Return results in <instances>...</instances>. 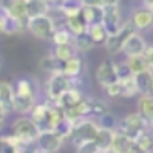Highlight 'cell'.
<instances>
[{
	"label": "cell",
	"instance_id": "cell-1",
	"mask_svg": "<svg viewBox=\"0 0 153 153\" xmlns=\"http://www.w3.org/2000/svg\"><path fill=\"white\" fill-rule=\"evenodd\" d=\"M28 30L37 39L47 40V39H51L53 33H54V30H56V25H54V20H53L48 14H42V16L30 17Z\"/></svg>",
	"mask_w": 153,
	"mask_h": 153
},
{
	"label": "cell",
	"instance_id": "cell-2",
	"mask_svg": "<svg viewBox=\"0 0 153 153\" xmlns=\"http://www.w3.org/2000/svg\"><path fill=\"white\" fill-rule=\"evenodd\" d=\"M13 133L14 136H17L20 141L26 142V144H31L36 142L40 134V128L37 127L33 119L30 118H19L14 124H13Z\"/></svg>",
	"mask_w": 153,
	"mask_h": 153
},
{
	"label": "cell",
	"instance_id": "cell-3",
	"mask_svg": "<svg viewBox=\"0 0 153 153\" xmlns=\"http://www.w3.org/2000/svg\"><path fill=\"white\" fill-rule=\"evenodd\" d=\"M99 130V125L94 124L93 121L90 119H79L74 122V127H73V131H71L70 138H71V142L77 146L80 142H85V141H94L96 138V133Z\"/></svg>",
	"mask_w": 153,
	"mask_h": 153
},
{
	"label": "cell",
	"instance_id": "cell-4",
	"mask_svg": "<svg viewBox=\"0 0 153 153\" xmlns=\"http://www.w3.org/2000/svg\"><path fill=\"white\" fill-rule=\"evenodd\" d=\"M134 31H136V28L133 26V23L130 20L125 22L124 25H121V28L114 34H108V37H107V40L104 43L107 51L111 53V54H116V53L122 51V45L125 43V40H127Z\"/></svg>",
	"mask_w": 153,
	"mask_h": 153
},
{
	"label": "cell",
	"instance_id": "cell-5",
	"mask_svg": "<svg viewBox=\"0 0 153 153\" xmlns=\"http://www.w3.org/2000/svg\"><path fill=\"white\" fill-rule=\"evenodd\" d=\"M73 80L70 76L60 73H53L47 82V94H48V99L51 101H56V99L65 91V90L73 87Z\"/></svg>",
	"mask_w": 153,
	"mask_h": 153
},
{
	"label": "cell",
	"instance_id": "cell-6",
	"mask_svg": "<svg viewBox=\"0 0 153 153\" xmlns=\"http://www.w3.org/2000/svg\"><path fill=\"white\" fill-rule=\"evenodd\" d=\"M146 130V122L141 119L138 113H131L119 122V131L125 133L130 139H136L141 131Z\"/></svg>",
	"mask_w": 153,
	"mask_h": 153
},
{
	"label": "cell",
	"instance_id": "cell-7",
	"mask_svg": "<svg viewBox=\"0 0 153 153\" xmlns=\"http://www.w3.org/2000/svg\"><path fill=\"white\" fill-rule=\"evenodd\" d=\"M36 142H37V152L51 153V152H57L60 149L64 139L53 130H47V131H40Z\"/></svg>",
	"mask_w": 153,
	"mask_h": 153
},
{
	"label": "cell",
	"instance_id": "cell-8",
	"mask_svg": "<svg viewBox=\"0 0 153 153\" xmlns=\"http://www.w3.org/2000/svg\"><path fill=\"white\" fill-rule=\"evenodd\" d=\"M102 10H104V16H102L104 28L107 30L108 34H114L122 25L118 5H105V6H102Z\"/></svg>",
	"mask_w": 153,
	"mask_h": 153
},
{
	"label": "cell",
	"instance_id": "cell-9",
	"mask_svg": "<svg viewBox=\"0 0 153 153\" xmlns=\"http://www.w3.org/2000/svg\"><path fill=\"white\" fill-rule=\"evenodd\" d=\"M50 107H51V104L42 102V104H34V107L31 108V119L37 124V127L40 128V131L51 130V125H50Z\"/></svg>",
	"mask_w": 153,
	"mask_h": 153
},
{
	"label": "cell",
	"instance_id": "cell-10",
	"mask_svg": "<svg viewBox=\"0 0 153 153\" xmlns=\"http://www.w3.org/2000/svg\"><path fill=\"white\" fill-rule=\"evenodd\" d=\"M96 79L104 88L114 82H118V74H116V65L111 60H104L96 70Z\"/></svg>",
	"mask_w": 153,
	"mask_h": 153
},
{
	"label": "cell",
	"instance_id": "cell-11",
	"mask_svg": "<svg viewBox=\"0 0 153 153\" xmlns=\"http://www.w3.org/2000/svg\"><path fill=\"white\" fill-rule=\"evenodd\" d=\"M146 48H147L146 40L142 39V36H139L134 31L122 45V53L128 57V56H134V54H144Z\"/></svg>",
	"mask_w": 153,
	"mask_h": 153
},
{
	"label": "cell",
	"instance_id": "cell-12",
	"mask_svg": "<svg viewBox=\"0 0 153 153\" xmlns=\"http://www.w3.org/2000/svg\"><path fill=\"white\" fill-rule=\"evenodd\" d=\"M133 80H134V85H136L138 93L150 94L153 91V70L152 68L139 71V73H134Z\"/></svg>",
	"mask_w": 153,
	"mask_h": 153
},
{
	"label": "cell",
	"instance_id": "cell-13",
	"mask_svg": "<svg viewBox=\"0 0 153 153\" xmlns=\"http://www.w3.org/2000/svg\"><path fill=\"white\" fill-rule=\"evenodd\" d=\"M64 111H65L67 118H70L74 122L79 121V119H84L88 114H91V101L82 97L74 107H71V108H68V110H64Z\"/></svg>",
	"mask_w": 153,
	"mask_h": 153
},
{
	"label": "cell",
	"instance_id": "cell-14",
	"mask_svg": "<svg viewBox=\"0 0 153 153\" xmlns=\"http://www.w3.org/2000/svg\"><path fill=\"white\" fill-rule=\"evenodd\" d=\"M80 99H82V96H80V93H79V90H76V88H68V90H65L64 93H62L56 101H54V104L56 105H59L62 110H68V108H71V107H74Z\"/></svg>",
	"mask_w": 153,
	"mask_h": 153
},
{
	"label": "cell",
	"instance_id": "cell-15",
	"mask_svg": "<svg viewBox=\"0 0 153 153\" xmlns=\"http://www.w3.org/2000/svg\"><path fill=\"white\" fill-rule=\"evenodd\" d=\"M13 99H14V88L10 82H3L0 80V107L10 114L14 111V105H13Z\"/></svg>",
	"mask_w": 153,
	"mask_h": 153
},
{
	"label": "cell",
	"instance_id": "cell-16",
	"mask_svg": "<svg viewBox=\"0 0 153 153\" xmlns=\"http://www.w3.org/2000/svg\"><path fill=\"white\" fill-rule=\"evenodd\" d=\"M85 23L90 25H96V23H102V16H104V10L99 5H82L80 10Z\"/></svg>",
	"mask_w": 153,
	"mask_h": 153
},
{
	"label": "cell",
	"instance_id": "cell-17",
	"mask_svg": "<svg viewBox=\"0 0 153 153\" xmlns=\"http://www.w3.org/2000/svg\"><path fill=\"white\" fill-rule=\"evenodd\" d=\"M14 96L22 97V99H31V101H36V85L33 84V80L28 79V77L17 80Z\"/></svg>",
	"mask_w": 153,
	"mask_h": 153
},
{
	"label": "cell",
	"instance_id": "cell-18",
	"mask_svg": "<svg viewBox=\"0 0 153 153\" xmlns=\"http://www.w3.org/2000/svg\"><path fill=\"white\" fill-rule=\"evenodd\" d=\"M138 114L141 116V119L150 124V121L153 119V96L150 94H142L138 101Z\"/></svg>",
	"mask_w": 153,
	"mask_h": 153
},
{
	"label": "cell",
	"instance_id": "cell-19",
	"mask_svg": "<svg viewBox=\"0 0 153 153\" xmlns=\"http://www.w3.org/2000/svg\"><path fill=\"white\" fill-rule=\"evenodd\" d=\"M130 22L133 23V26L136 30H146V28H150L153 25V14L150 10H138L134 11Z\"/></svg>",
	"mask_w": 153,
	"mask_h": 153
},
{
	"label": "cell",
	"instance_id": "cell-20",
	"mask_svg": "<svg viewBox=\"0 0 153 153\" xmlns=\"http://www.w3.org/2000/svg\"><path fill=\"white\" fill-rule=\"evenodd\" d=\"M113 128H107V127H99L97 133H96V138L94 142L99 149V152H110L111 147V141H113Z\"/></svg>",
	"mask_w": 153,
	"mask_h": 153
},
{
	"label": "cell",
	"instance_id": "cell-21",
	"mask_svg": "<svg viewBox=\"0 0 153 153\" xmlns=\"http://www.w3.org/2000/svg\"><path fill=\"white\" fill-rule=\"evenodd\" d=\"M5 8H6V13L17 20L30 19L28 13H26V0H10V3Z\"/></svg>",
	"mask_w": 153,
	"mask_h": 153
},
{
	"label": "cell",
	"instance_id": "cell-22",
	"mask_svg": "<svg viewBox=\"0 0 153 153\" xmlns=\"http://www.w3.org/2000/svg\"><path fill=\"white\" fill-rule=\"evenodd\" d=\"M131 141H133V139H130L125 133H122V131H119V130L114 131L110 152H114V153H127Z\"/></svg>",
	"mask_w": 153,
	"mask_h": 153
},
{
	"label": "cell",
	"instance_id": "cell-23",
	"mask_svg": "<svg viewBox=\"0 0 153 153\" xmlns=\"http://www.w3.org/2000/svg\"><path fill=\"white\" fill-rule=\"evenodd\" d=\"M51 10V3L47 0H26V13L28 17L48 14Z\"/></svg>",
	"mask_w": 153,
	"mask_h": 153
},
{
	"label": "cell",
	"instance_id": "cell-24",
	"mask_svg": "<svg viewBox=\"0 0 153 153\" xmlns=\"http://www.w3.org/2000/svg\"><path fill=\"white\" fill-rule=\"evenodd\" d=\"M62 73L70 76L71 79L79 77L80 73H82V60H80L77 56L70 57L68 60L64 62V65H62Z\"/></svg>",
	"mask_w": 153,
	"mask_h": 153
},
{
	"label": "cell",
	"instance_id": "cell-25",
	"mask_svg": "<svg viewBox=\"0 0 153 153\" xmlns=\"http://www.w3.org/2000/svg\"><path fill=\"white\" fill-rule=\"evenodd\" d=\"M67 26L70 33L76 36V34H80V33H85L88 30V25L85 23L82 14H76V16H71V17H67Z\"/></svg>",
	"mask_w": 153,
	"mask_h": 153
},
{
	"label": "cell",
	"instance_id": "cell-26",
	"mask_svg": "<svg viewBox=\"0 0 153 153\" xmlns=\"http://www.w3.org/2000/svg\"><path fill=\"white\" fill-rule=\"evenodd\" d=\"M73 45H74V48L77 51L87 53V51H90L94 47V42H93L91 37H90L88 31H85V33H80V34L74 36V37H73Z\"/></svg>",
	"mask_w": 153,
	"mask_h": 153
},
{
	"label": "cell",
	"instance_id": "cell-27",
	"mask_svg": "<svg viewBox=\"0 0 153 153\" xmlns=\"http://www.w3.org/2000/svg\"><path fill=\"white\" fill-rule=\"evenodd\" d=\"M62 65L64 62H60L54 54H50V56H45L42 60H40V68L47 73L53 74V73H60L62 71Z\"/></svg>",
	"mask_w": 153,
	"mask_h": 153
},
{
	"label": "cell",
	"instance_id": "cell-28",
	"mask_svg": "<svg viewBox=\"0 0 153 153\" xmlns=\"http://www.w3.org/2000/svg\"><path fill=\"white\" fill-rule=\"evenodd\" d=\"M76 48H74V45H73V42L71 43H60V45H54V54L60 62H65V60H68L70 57H73V56H76Z\"/></svg>",
	"mask_w": 153,
	"mask_h": 153
},
{
	"label": "cell",
	"instance_id": "cell-29",
	"mask_svg": "<svg viewBox=\"0 0 153 153\" xmlns=\"http://www.w3.org/2000/svg\"><path fill=\"white\" fill-rule=\"evenodd\" d=\"M73 127H74V121H71L70 118L64 116V118L53 127V131L57 133L62 139H65V138H70L71 131H73Z\"/></svg>",
	"mask_w": 153,
	"mask_h": 153
},
{
	"label": "cell",
	"instance_id": "cell-30",
	"mask_svg": "<svg viewBox=\"0 0 153 153\" xmlns=\"http://www.w3.org/2000/svg\"><path fill=\"white\" fill-rule=\"evenodd\" d=\"M87 31H88V34H90V37L93 39L94 45H99V43H105L107 37H108V33H107V30L104 28V25H102V23L90 25Z\"/></svg>",
	"mask_w": 153,
	"mask_h": 153
},
{
	"label": "cell",
	"instance_id": "cell-31",
	"mask_svg": "<svg viewBox=\"0 0 153 153\" xmlns=\"http://www.w3.org/2000/svg\"><path fill=\"white\" fill-rule=\"evenodd\" d=\"M127 64L130 67V70L134 73H139V71H144V70H149L150 65H149V60L146 59L144 54H134V56H128L127 59Z\"/></svg>",
	"mask_w": 153,
	"mask_h": 153
},
{
	"label": "cell",
	"instance_id": "cell-32",
	"mask_svg": "<svg viewBox=\"0 0 153 153\" xmlns=\"http://www.w3.org/2000/svg\"><path fill=\"white\" fill-rule=\"evenodd\" d=\"M59 10L65 14V17L76 16L82 10V2L80 0H64L59 3Z\"/></svg>",
	"mask_w": 153,
	"mask_h": 153
},
{
	"label": "cell",
	"instance_id": "cell-33",
	"mask_svg": "<svg viewBox=\"0 0 153 153\" xmlns=\"http://www.w3.org/2000/svg\"><path fill=\"white\" fill-rule=\"evenodd\" d=\"M134 141H136V144L139 146V149H141L142 153L153 152V133L144 130V131H141L138 134V138L134 139Z\"/></svg>",
	"mask_w": 153,
	"mask_h": 153
},
{
	"label": "cell",
	"instance_id": "cell-34",
	"mask_svg": "<svg viewBox=\"0 0 153 153\" xmlns=\"http://www.w3.org/2000/svg\"><path fill=\"white\" fill-rule=\"evenodd\" d=\"M73 37H74V36L70 33V30H65V28L54 30V33H53V36H51V39H53V42H54V45L71 43V42H73Z\"/></svg>",
	"mask_w": 153,
	"mask_h": 153
},
{
	"label": "cell",
	"instance_id": "cell-35",
	"mask_svg": "<svg viewBox=\"0 0 153 153\" xmlns=\"http://www.w3.org/2000/svg\"><path fill=\"white\" fill-rule=\"evenodd\" d=\"M122 82L121 80H118V82H114L108 87H105V94L108 96L110 99H118V97H122Z\"/></svg>",
	"mask_w": 153,
	"mask_h": 153
},
{
	"label": "cell",
	"instance_id": "cell-36",
	"mask_svg": "<svg viewBox=\"0 0 153 153\" xmlns=\"http://www.w3.org/2000/svg\"><path fill=\"white\" fill-rule=\"evenodd\" d=\"M121 82H122V88H124L122 96L131 97V96H134V94H138V90H136V85H134L133 76L128 77V79H125V80H121Z\"/></svg>",
	"mask_w": 153,
	"mask_h": 153
},
{
	"label": "cell",
	"instance_id": "cell-37",
	"mask_svg": "<svg viewBox=\"0 0 153 153\" xmlns=\"http://www.w3.org/2000/svg\"><path fill=\"white\" fill-rule=\"evenodd\" d=\"M74 147H76V152H79V153H99V149H97L94 141L80 142V144H77V146H74Z\"/></svg>",
	"mask_w": 153,
	"mask_h": 153
},
{
	"label": "cell",
	"instance_id": "cell-38",
	"mask_svg": "<svg viewBox=\"0 0 153 153\" xmlns=\"http://www.w3.org/2000/svg\"><path fill=\"white\" fill-rule=\"evenodd\" d=\"M116 74H118V79L119 80H125L133 76V71L130 70L127 62H122V64H118L116 65Z\"/></svg>",
	"mask_w": 153,
	"mask_h": 153
},
{
	"label": "cell",
	"instance_id": "cell-39",
	"mask_svg": "<svg viewBox=\"0 0 153 153\" xmlns=\"http://www.w3.org/2000/svg\"><path fill=\"white\" fill-rule=\"evenodd\" d=\"M107 111H108V110H107L105 104L99 102V101H91V114L102 116V114H105Z\"/></svg>",
	"mask_w": 153,
	"mask_h": 153
},
{
	"label": "cell",
	"instance_id": "cell-40",
	"mask_svg": "<svg viewBox=\"0 0 153 153\" xmlns=\"http://www.w3.org/2000/svg\"><path fill=\"white\" fill-rule=\"evenodd\" d=\"M101 118V127H107V128H113V125H114V118L107 111L105 114L102 116H99Z\"/></svg>",
	"mask_w": 153,
	"mask_h": 153
},
{
	"label": "cell",
	"instance_id": "cell-41",
	"mask_svg": "<svg viewBox=\"0 0 153 153\" xmlns=\"http://www.w3.org/2000/svg\"><path fill=\"white\" fill-rule=\"evenodd\" d=\"M5 22H6V10L0 6V33L5 31Z\"/></svg>",
	"mask_w": 153,
	"mask_h": 153
},
{
	"label": "cell",
	"instance_id": "cell-42",
	"mask_svg": "<svg viewBox=\"0 0 153 153\" xmlns=\"http://www.w3.org/2000/svg\"><path fill=\"white\" fill-rule=\"evenodd\" d=\"M144 56H146V59L149 60L150 68L153 70V47H147L146 51H144Z\"/></svg>",
	"mask_w": 153,
	"mask_h": 153
},
{
	"label": "cell",
	"instance_id": "cell-43",
	"mask_svg": "<svg viewBox=\"0 0 153 153\" xmlns=\"http://www.w3.org/2000/svg\"><path fill=\"white\" fill-rule=\"evenodd\" d=\"M82 5H99L102 6V0H80Z\"/></svg>",
	"mask_w": 153,
	"mask_h": 153
},
{
	"label": "cell",
	"instance_id": "cell-44",
	"mask_svg": "<svg viewBox=\"0 0 153 153\" xmlns=\"http://www.w3.org/2000/svg\"><path fill=\"white\" fill-rule=\"evenodd\" d=\"M8 113L2 108V107H0V130L3 128V125H5V116H6Z\"/></svg>",
	"mask_w": 153,
	"mask_h": 153
},
{
	"label": "cell",
	"instance_id": "cell-45",
	"mask_svg": "<svg viewBox=\"0 0 153 153\" xmlns=\"http://www.w3.org/2000/svg\"><path fill=\"white\" fill-rule=\"evenodd\" d=\"M119 0H102V6L105 5H118Z\"/></svg>",
	"mask_w": 153,
	"mask_h": 153
},
{
	"label": "cell",
	"instance_id": "cell-46",
	"mask_svg": "<svg viewBox=\"0 0 153 153\" xmlns=\"http://www.w3.org/2000/svg\"><path fill=\"white\" fill-rule=\"evenodd\" d=\"M60 2H64V0H50V3H56V5H59Z\"/></svg>",
	"mask_w": 153,
	"mask_h": 153
},
{
	"label": "cell",
	"instance_id": "cell-47",
	"mask_svg": "<svg viewBox=\"0 0 153 153\" xmlns=\"http://www.w3.org/2000/svg\"><path fill=\"white\" fill-rule=\"evenodd\" d=\"M149 10L152 11V14H153V2L152 3H149Z\"/></svg>",
	"mask_w": 153,
	"mask_h": 153
},
{
	"label": "cell",
	"instance_id": "cell-48",
	"mask_svg": "<svg viewBox=\"0 0 153 153\" xmlns=\"http://www.w3.org/2000/svg\"><path fill=\"white\" fill-rule=\"evenodd\" d=\"M150 128H152V133H153V119L150 121Z\"/></svg>",
	"mask_w": 153,
	"mask_h": 153
},
{
	"label": "cell",
	"instance_id": "cell-49",
	"mask_svg": "<svg viewBox=\"0 0 153 153\" xmlns=\"http://www.w3.org/2000/svg\"><path fill=\"white\" fill-rule=\"evenodd\" d=\"M142 2H146V3L149 5V3H152V2H153V0H142Z\"/></svg>",
	"mask_w": 153,
	"mask_h": 153
},
{
	"label": "cell",
	"instance_id": "cell-50",
	"mask_svg": "<svg viewBox=\"0 0 153 153\" xmlns=\"http://www.w3.org/2000/svg\"><path fill=\"white\" fill-rule=\"evenodd\" d=\"M2 62H3V60H2V56H0V68H2Z\"/></svg>",
	"mask_w": 153,
	"mask_h": 153
},
{
	"label": "cell",
	"instance_id": "cell-51",
	"mask_svg": "<svg viewBox=\"0 0 153 153\" xmlns=\"http://www.w3.org/2000/svg\"><path fill=\"white\" fill-rule=\"evenodd\" d=\"M47 2H50V0H47Z\"/></svg>",
	"mask_w": 153,
	"mask_h": 153
}]
</instances>
